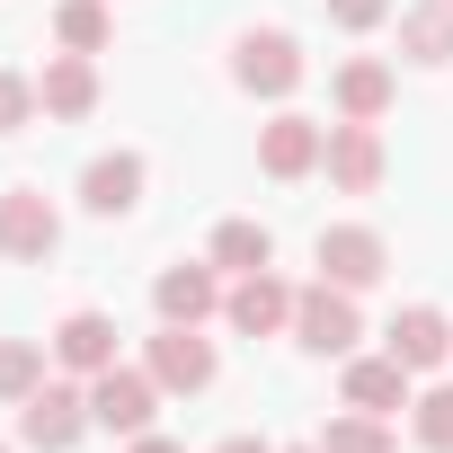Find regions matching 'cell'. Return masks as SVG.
Segmentation results:
<instances>
[{
    "label": "cell",
    "instance_id": "83f0119b",
    "mask_svg": "<svg viewBox=\"0 0 453 453\" xmlns=\"http://www.w3.org/2000/svg\"><path fill=\"white\" fill-rule=\"evenodd\" d=\"M294 453H320V444H294Z\"/></svg>",
    "mask_w": 453,
    "mask_h": 453
},
{
    "label": "cell",
    "instance_id": "2e32d148",
    "mask_svg": "<svg viewBox=\"0 0 453 453\" xmlns=\"http://www.w3.org/2000/svg\"><path fill=\"white\" fill-rule=\"evenodd\" d=\"M54 365H72L81 382L107 373V365H116V320H107V311H72V320L54 329Z\"/></svg>",
    "mask_w": 453,
    "mask_h": 453
},
{
    "label": "cell",
    "instance_id": "52a82bcc",
    "mask_svg": "<svg viewBox=\"0 0 453 453\" xmlns=\"http://www.w3.org/2000/svg\"><path fill=\"white\" fill-rule=\"evenodd\" d=\"M142 365H151L160 391H187V400L213 391V373H222V365H213V338H196V329H178V320H160V338L142 347Z\"/></svg>",
    "mask_w": 453,
    "mask_h": 453
},
{
    "label": "cell",
    "instance_id": "8992f818",
    "mask_svg": "<svg viewBox=\"0 0 453 453\" xmlns=\"http://www.w3.org/2000/svg\"><path fill=\"white\" fill-rule=\"evenodd\" d=\"M311 258H320V276H329V285H347V294L382 285V267H391L382 232H365V222H329V232L311 241Z\"/></svg>",
    "mask_w": 453,
    "mask_h": 453
},
{
    "label": "cell",
    "instance_id": "5b68a950",
    "mask_svg": "<svg viewBox=\"0 0 453 453\" xmlns=\"http://www.w3.org/2000/svg\"><path fill=\"white\" fill-rule=\"evenodd\" d=\"M54 241H63V213L45 204V187H10V196H0V258H10V267L54 258Z\"/></svg>",
    "mask_w": 453,
    "mask_h": 453
},
{
    "label": "cell",
    "instance_id": "ba28073f",
    "mask_svg": "<svg viewBox=\"0 0 453 453\" xmlns=\"http://www.w3.org/2000/svg\"><path fill=\"white\" fill-rule=\"evenodd\" d=\"M222 320H232L241 338H276V329H294V285L276 267H258V276H241L232 294H222Z\"/></svg>",
    "mask_w": 453,
    "mask_h": 453
},
{
    "label": "cell",
    "instance_id": "9a60e30c",
    "mask_svg": "<svg viewBox=\"0 0 453 453\" xmlns=\"http://www.w3.org/2000/svg\"><path fill=\"white\" fill-rule=\"evenodd\" d=\"M347 409H365V418H391V409H409V365L382 347V356H356L347 365Z\"/></svg>",
    "mask_w": 453,
    "mask_h": 453
},
{
    "label": "cell",
    "instance_id": "7402d4cb",
    "mask_svg": "<svg viewBox=\"0 0 453 453\" xmlns=\"http://www.w3.org/2000/svg\"><path fill=\"white\" fill-rule=\"evenodd\" d=\"M36 382H45V347H36V338H0V400L19 409Z\"/></svg>",
    "mask_w": 453,
    "mask_h": 453
},
{
    "label": "cell",
    "instance_id": "d6986e66",
    "mask_svg": "<svg viewBox=\"0 0 453 453\" xmlns=\"http://www.w3.org/2000/svg\"><path fill=\"white\" fill-rule=\"evenodd\" d=\"M382 107H391V63H338V116L382 125Z\"/></svg>",
    "mask_w": 453,
    "mask_h": 453
},
{
    "label": "cell",
    "instance_id": "44dd1931",
    "mask_svg": "<svg viewBox=\"0 0 453 453\" xmlns=\"http://www.w3.org/2000/svg\"><path fill=\"white\" fill-rule=\"evenodd\" d=\"M54 36H63V54H107V0H63Z\"/></svg>",
    "mask_w": 453,
    "mask_h": 453
},
{
    "label": "cell",
    "instance_id": "8fae6325",
    "mask_svg": "<svg viewBox=\"0 0 453 453\" xmlns=\"http://www.w3.org/2000/svg\"><path fill=\"white\" fill-rule=\"evenodd\" d=\"M142 178H151V169H142V151H98V160L81 169V204H89L98 222H116V213H134V204H142Z\"/></svg>",
    "mask_w": 453,
    "mask_h": 453
},
{
    "label": "cell",
    "instance_id": "4fadbf2b",
    "mask_svg": "<svg viewBox=\"0 0 453 453\" xmlns=\"http://www.w3.org/2000/svg\"><path fill=\"white\" fill-rule=\"evenodd\" d=\"M382 338H391V356H400L409 373H435V365L453 356V320H444L435 303H409V311H400V320H391Z\"/></svg>",
    "mask_w": 453,
    "mask_h": 453
},
{
    "label": "cell",
    "instance_id": "484cf974",
    "mask_svg": "<svg viewBox=\"0 0 453 453\" xmlns=\"http://www.w3.org/2000/svg\"><path fill=\"white\" fill-rule=\"evenodd\" d=\"M213 453H276V444H258V435H222Z\"/></svg>",
    "mask_w": 453,
    "mask_h": 453
},
{
    "label": "cell",
    "instance_id": "7a4b0ae2",
    "mask_svg": "<svg viewBox=\"0 0 453 453\" xmlns=\"http://www.w3.org/2000/svg\"><path fill=\"white\" fill-rule=\"evenodd\" d=\"M303 72H311V63H303V45H294L285 27H250V36L232 45V81H241L250 98H294Z\"/></svg>",
    "mask_w": 453,
    "mask_h": 453
},
{
    "label": "cell",
    "instance_id": "cb8c5ba5",
    "mask_svg": "<svg viewBox=\"0 0 453 453\" xmlns=\"http://www.w3.org/2000/svg\"><path fill=\"white\" fill-rule=\"evenodd\" d=\"M36 107H45V98H36V81H27V72H0V134L36 125Z\"/></svg>",
    "mask_w": 453,
    "mask_h": 453
},
{
    "label": "cell",
    "instance_id": "5bb4252c",
    "mask_svg": "<svg viewBox=\"0 0 453 453\" xmlns=\"http://www.w3.org/2000/svg\"><path fill=\"white\" fill-rule=\"evenodd\" d=\"M36 98H45L54 125H81V116L98 107V63H89V54H54L45 81H36Z\"/></svg>",
    "mask_w": 453,
    "mask_h": 453
},
{
    "label": "cell",
    "instance_id": "7c38bea8",
    "mask_svg": "<svg viewBox=\"0 0 453 453\" xmlns=\"http://www.w3.org/2000/svg\"><path fill=\"white\" fill-rule=\"evenodd\" d=\"M151 311H160V320H178V329H204V320L222 311L213 258H204V267H187V258H178V267H160V285H151Z\"/></svg>",
    "mask_w": 453,
    "mask_h": 453
},
{
    "label": "cell",
    "instance_id": "e0dca14e",
    "mask_svg": "<svg viewBox=\"0 0 453 453\" xmlns=\"http://www.w3.org/2000/svg\"><path fill=\"white\" fill-rule=\"evenodd\" d=\"M400 54L418 72H444L453 63V0H418V10H400Z\"/></svg>",
    "mask_w": 453,
    "mask_h": 453
},
{
    "label": "cell",
    "instance_id": "3957f363",
    "mask_svg": "<svg viewBox=\"0 0 453 453\" xmlns=\"http://www.w3.org/2000/svg\"><path fill=\"white\" fill-rule=\"evenodd\" d=\"M151 409H160L151 365H107V373H89V426H107V435H151Z\"/></svg>",
    "mask_w": 453,
    "mask_h": 453
},
{
    "label": "cell",
    "instance_id": "277c9868",
    "mask_svg": "<svg viewBox=\"0 0 453 453\" xmlns=\"http://www.w3.org/2000/svg\"><path fill=\"white\" fill-rule=\"evenodd\" d=\"M294 338L311 347V356H356V338H365V320H356V294L347 285H303L294 294Z\"/></svg>",
    "mask_w": 453,
    "mask_h": 453
},
{
    "label": "cell",
    "instance_id": "f1b7e54d",
    "mask_svg": "<svg viewBox=\"0 0 453 453\" xmlns=\"http://www.w3.org/2000/svg\"><path fill=\"white\" fill-rule=\"evenodd\" d=\"M0 453H10V444H0Z\"/></svg>",
    "mask_w": 453,
    "mask_h": 453
},
{
    "label": "cell",
    "instance_id": "30bf717a",
    "mask_svg": "<svg viewBox=\"0 0 453 453\" xmlns=\"http://www.w3.org/2000/svg\"><path fill=\"white\" fill-rule=\"evenodd\" d=\"M320 151H329V125H311V116H276V125H258V169L267 178H311L320 169Z\"/></svg>",
    "mask_w": 453,
    "mask_h": 453
},
{
    "label": "cell",
    "instance_id": "9c48e42d",
    "mask_svg": "<svg viewBox=\"0 0 453 453\" xmlns=\"http://www.w3.org/2000/svg\"><path fill=\"white\" fill-rule=\"evenodd\" d=\"M320 169H329V187H338V196H373L391 160H382V134L347 116V125H329V151H320Z\"/></svg>",
    "mask_w": 453,
    "mask_h": 453
},
{
    "label": "cell",
    "instance_id": "4316f807",
    "mask_svg": "<svg viewBox=\"0 0 453 453\" xmlns=\"http://www.w3.org/2000/svg\"><path fill=\"white\" fill-rule=\"evenodd\" d=\"M125 453H178L169 435H125Z\"/></svg>",
    "mask_w": 453,
    "mask_h": 453
},
{
    "label": "cell",
    "instance_id": "603a6c76",
    "mask_svg": "<svg viewBox=\"0 0 453 453\" xmlns=\"http://www.w3.org/2000/svg\"><path fill=\"white\" fill-rule=\"evenodd\" d=\"M409 409H418V444H426V453H453V382L418 391Z\"/></svg>",
    "mask_w": 453,
    "mask_h": 453
},
{
    "label": "cell",
    "instance_id": "ffe728a7",
    "mask_svg": "<svg viewBox=\"0 0 453 453\" xmlns=\"http://www.w3.org/2000/svg\"><path fill=\"white\" fill-rule=\"evenodd\" d=\"M320 453H400V435H391L382 418L347 409V418H329V426H320Z\"/></svg>",
    "mask_w": 453,
    "mask_h": 453
},
{
    "label": "cell",
    "instance_id": "6da1fadb",
    "mask_svg": "<svg viewBox=\"0 0 453 453\" xmlns=\"http://www.w3.org/2000/svg\"><path fill=\"white\" fill-rule=\"evenodd\" d=\"M89 435V382H36L19 400V444L27 453H72Z\"/></svg>",
    "mask_w": 453,
    "mask_h": 453
},
{
    "label": "cell",
    "instance_id": "d4e9b609",
    "mask_svg": "<svg viewBox=\"0 0 453 453\" xmlns=\"http://www.w3.org/2000/svg\"><path fill=\"white\" fill-rule=\"evenodd\" d=\"M329 10V27H347V36H373L382 19H391V0H320Z\"/></svg>",
    "mask_w": 453,
    "mask_h": 453
},
{
    "label": "cell",
    "instance_id": "ac0fdd59",
    "mask_svg": "<svg viewBox=\"0 0 453 453\" xmlns=\"http://www.w3.org/2000/svg\"><path fill=\"white\" fill-rule=\"evenodd\" d=\"M213 267H232V276H258V267H276V232H267V222H222V232H213Z\"/></svg>",
    "mask_w": 453,
    "mask_h": 453
}]
</instances>
